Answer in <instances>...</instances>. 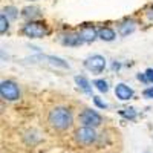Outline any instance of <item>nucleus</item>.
<instances>
[{"label": "nucleus", "instance_id": "f257e3e1", "mask_svg": "<svg viewBox=\"0 0 153 153\" xmlns=\"http://www.w3.org/2000/svg\"><path fill=\"white\" fill-rule=\"evenodd\" d=\"M72 121H74L72 113L66 107H55V109L51 110L49 115H48L49 126L52 127V129H55V130H60V132L68 130L69 127L72 126Z\"/></svg>", "mask_w": 153, "mask_h": 153}, {"label": "nucleus", "instance_id": "f03ea898", "mask_svg": "<svg viewBox=\"0 0 153 153\" xmlns=\"http://www.w3.org/2000/svg\"><path fill=\"white\" fill-rule=\"evenodd\" d=\"M22 32L29 38H42V37H45L48 34V29H46V25L43 22L31 20L23 26Z\"/></svg>", "mask_w": 153, "mask_h": 153}, {"label": "nucleus", "instance_id": "7ed1b4c3", "mask_svg": "<svg viewBox=\"0 0 153 153\" xmlns=\"http://www.w3.org/2000/svg\"><path fill=\"white\" fill-rule=\"evenodd\" d=\"M0 95H2V98L6 100V101H16V100L20 98L19 86L11 80L2 81V84H0Z\"/></svg>", "mask_w": 153, "mask_h": 153}, {"label": "nucleus", "instance_id": "20e7f679", "mask_svg": "<svg viewBox=\"0 0 153 153\" xmlns=\"http://www.w3.org/2000/svg\"><path fill=\"white\" fill-rule=\"evenodd\" d=\"M75 139L76 143H80L83 146H91L97 141V133H95V129L94 127H87V126H83L80 127L78 130L75 132Z\"/></svg>", "mask_w": 153, "mask_h": 153}, {"label": "nucleus", "instance_id": "39448f33", "mask_svg": "<svg viewBox=\"0 0 153 153\" xmlns=\"http://www.w3.org/2000/svg\"><path fill=\"white\" fill-rule=\"evenodd\" d=\"M80 121L83 123V126H87V127H98L101 123H103V118L101 115L97 113L95 110L92 109H86L81 115H80Z\"/></svg>", "mask_w": 153, "mask_h": 153}, {"label": "nucleus", "instance_id": "423d86ee", "mask_svg": "<svg viewBox=\"0 0 153 153\" xmlns=\"http://www.w3.org/2000/svg\"><path fill=\"white\" fill-rule=\"evenodd\" d=\"M84 68L94 74H101L106 68V60L101 55H92L84 61Z\"/></svg>", "mask_w": 153, "mask_h": 153}, {"label": "nucleus", "instance_id": "0eeeda50", "mask_svg": "<svg viewBox=\"0 0 153 153\" xmlns=\"http://www.w3.org/2000/svg\"><path fill=\"white\" fill-rule=\"evenodd\" d=\"M80 37L84 43H92L95 38L98 37V31L92 26V25H84V26L80 29Z\"/></svg>", "mask_w": 153, "mask_h": 153}, {"label": "nucleus", "instance_id": "6e6552de", "mask_svg": "<svg viewBox=\"0 0 153 153\" xmlns=\"http://www.w3.org/2000/svg\"><path fill=\"white\" fill-rule=\"evenodd\" d=\"M115 95H117V98H120L121 101H127L130 100L133 97V91L124 83H120L117 84V87H115Z\"/></svg>", "mask_w": 153, "mask_h": 153}, {"label": "nucleus", "instance_id": "1a4fd4ad", "mask_svg": "<svg viewBox=\"0 0 153 153\" xmlns=\"http://www.w3.org/2000/svg\"><path fill=\"white\" fill-rule=\"evenodd\" d=\"M81 43L84 42L81 40L80 34H66L63 37V45H66V46H80Z\"/></svg>", "mask_w": 153, "mask_h": 153}, {"label": "nucleus", "instance_id": "9d476101", "mask_svg": "<svg viewBox=\"0 0 153 153\" xmlns=\"http://www.w3.org/2000/svg\"><path fill=\"white\" fill-rule=\"evenodd\" d=\"M75 83L84 94H92V87L89 84V81L84 78V76H75Z\"/></svg>", "mask_w": 153, "mask_h": 153}, {"label": "nucleus", "instance_id": "9b49d317", "mask_svg": "<svg viewBox=\"0 0 153 153\" xmlns=\"http://www.w3.org/2000/svg\"><path fill=\"white\" fill-rule=\"evenodd\" d=\"M98 37L101 38V40H104V42H112L115 38V31L110 29V28H101L98 31Z\"/></svg>", "mask_w": 153, "mask_h": 153}, {"label": "nucleus", "instance_id": "f8f14e48", "mask_svg": "<svg viewBox=\"0 0 153 153\" xmlns=\"http://www.w3.org/2000/svg\"><path fill=\"white\" fill-rule=\"evenodd\" d=\"M135 31V22H124L123 25H120V34L123 35V37H126V35H129V34H132Z\"/></svg>", "mask_w": 153, "mask_h": 153}, {"label": "nucleus", "instance_id": "ddd939ff", "mask_svg": "<svg viewBox=\"0 0 153 153\" xmlns=\"http://www.w3.org/2000/svg\"><path fill=\"white\" fill-rule=\"evenodd\" d=\"M37 12H38V9H37V8H34V6H28V8H25V9L22 11V16L32 20L34 17H37Z\"/></svg>", "mask_w": 153, "mask_h": 153}, {"label": "nucleus", "instance_id": "4468645a", "mask_svg": "<svg viewBox=\"0 0 153 153\" xmlns=\"http://www.w3.org/2000/svg\"><path fill=\"white\" fill-rule=\"evenodd\" d=\"M120 115H121V117H124V118H127V120H135L136 112H135L133 107H129V109H123V110H120Z\"/></svg>", "mask_w": 153, "mask_h": 153}, {"label": "nucleus", "instance_id": "2eb2a0df", "mask_svg": "<svg viewBox=\"0 0 153 153\" xmlns=\"http://www.w3.org/2000/svg\"><path fill=\"white\" fill-rule=\"evenodd\" d=\"M94 86L98 89L100 92H107L109 91V84H107V81H104V80H95L94 81Z\"/></svg>", "mask_w": 153, "mask_h": 153}, {"label": "nucleus", "instance_id": "dca6fc26", "mask_svg": "<svg viewBox=\"0 0 153 153\" xmlns=\"http://www.w3.org/2000/svg\"><path fill=\"white\" fill-rule=\"evenodd\" d=\"M3 14L6 17H9L11 20H14V19H17V9L14 6H6V8H3Z\"/></svg>", "mask_w": 153, "mask_h": 153}, {"label": "nucleus", "instance_id": "f3484780", "mask_svg": "<svg viewBox=\"0 0 153 153\" xmlns=\"http://www.w3.org/2000/svg\"><path fill=\"white\" fill-rule=\"evenodd\" d=\"M8 28H9V25H8V19H6V16H5V14H2V16H0V32L5 34V32L8 31Z\"/></svg>", "mask_w": 153, "mask_h": 153}, {"label": "nucleus", "instance_id": "a211bd4d", "mask_svg": "<svg viewBox=\"0 0 153 153\" xmlns=\"http://www.w3.org/2000/svg\"><path fill=\"white\" fill-rule=\"evenodd\" d=\"M94 103H95V106L100 107V109H107V104L103 103V101L100 100V97H94Z\"/></svg>", "mask_w": 153, "mask_h": 153}, {"label": "nucleus", "instance_id": "6ab92c4d", "mask_svg": "<svg viewBox=\"0 0 153 153\" xmlns=\"http://www.w3.org/2000/svg\"><path fill=\"white\" fill-rule=\"evenodd\" d=\"M143 95H144V98H153V86L146 89V91L143 92Z\"/></svg>", "mask_w": 153, "mask_h": 153}, {"label": "nucleus", "instance_id": "aec40b11", "mask_svg": "<svg viewBox=\"0 0 153 153\" xmlns=\"http://www.w3.org/2000/svg\"><path fill=\"white\" fill-rule=\"evenodd\" d=\"M146 76H147L149 83H153V69H147L146 71Z\"/></svg>", "mask_w": 153, "mask_h": 153}, {"label": "nucleus", "instance_id": "412c9836", "mask_svg": "<svg viewBox=\"0 0 153 153\" xmlns=\"http://www.w3.org/2000/svg\"><path fill=\"white\" fill-rule=\"evenodd\" d=\"M138 80H139V81H143V83H149L146 74H138Z\"/></svg>", "mask_w": 153, "mask_h": 153}]
</instances>
